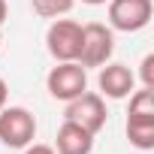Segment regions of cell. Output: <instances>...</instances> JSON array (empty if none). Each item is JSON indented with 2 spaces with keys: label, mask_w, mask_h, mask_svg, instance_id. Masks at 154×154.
Here are the masks:
<instances>
[{
  "label": "cell",
  "mask_w": 154,
  "mask_h": 154,
  "mask_svg": "<svg viewBox=\"0 0 154 154\" xmlns=\"http://www.w3.org/2000/svg\"><path fill=\"white\" fill-rule=\"evenodd\" d=\"M115 54V30L106 27L103 21H88L82 24V48L75 63H82L85 69H100L109 63Z\"/></svg>",
  "instance_id": "cell-1"
},
{
  "label": "cell",
  "mask_w": 154,
  "mask_h": 154,
  "mask_svg": "<svg viewBox=\"0 0 154 154\" xmlns=\"http://www.w3.org/2000/svg\"><path fill=\"white\" fill-rule=\"evenodd\" d=\"M45 88L54 100L69 103L88 91V69L75 60H54V66L45 75Z\"/></svg>",
  "instance_id": "cell-2"
},
{
  "label": "cell",
  "mask_w": 154,
  "mask_h": 154,
  "mask_svg": "<svg viewBox=\"0 0 154 154\" xmlns=\"http://www.w3.org/2000/svg\"><path fill=\"white\" fill-rule=\"evenodd\" d=\"M36 139V118L24 106L0 109V142L6 148H27Z\"/></svg>",
  "instance_id": "cell-3"
},
{
  "label": "cell",
  "mask_w": 154,
  "mask_h": 154,
  "mask_svg": "<svg viewBox=\"0 0 154 154\" xmlns=\"http://www.w3.org/2000/svg\"><path fill=\"white\" fill-rule=\"evenodd\" d=\"M106 118H109V112H106V97H100V94H94V91L79 94L75 100H69L66 109H63V121L79 124V127H85V130L94 133V136L106 127Z\"/></svg>",
  "instance_id": "cell-4"
},
{
  "label": "cell",
  "mask_w": 154,
  "mask_h": 154,
  "mask_svg": "<svg viewBox=\"0 0 154 154\" xmlns=\"http://www.w3.org/2000/svg\"><path fill=\"white\" fill-rule=\"evenodd\" d=\"M45 48L54 60H75L82 48V24L72 18H51L45 30Z\"/></svg>",
  "instance_id": "cell-5"
},
{
  "label": "cell",
  "mask_w": 154,
  "mask_h": 154,
  "mask_svg": "<svg viewBox=\"0 0 154 154\" xmlns=\"http://www.w3.org/2000/svg\"><path fill=\"white\" fill-rule=\"evenodd\" d=\"M151 0H109V27L121 33H136L151 24Z\"/></svg>",
  "instance_id": "cell-6"
},
{
  "label": "cell",
  "mask_w": 154,
  "mask_h": 154,
  "mask_svg": "<svg viewBox=\"0 0 154 154\" xmlns=\"http://www.w3.org/2000/svg\"><path fill=\"white\" fill-rule=\"evenodd\" d=\"M97 88H100V97H109V100H127L133 91H136V72L124 63H103L100 66V75H97Z\"/></svg>",
  "instance_id": "cell-7"
},
{
  "label": "cell",
  "mask_w": 154,
  "mask_h": 154,
  "mask_svg": "<svg viewBox=\"0 0 154 154\" xmlns=\"http://www.w3.org/2000/svg\"><path fill=\"white\" fill-rule=\"evenodd\" d=\"M51 148L57 154H91L94 151V133H88L85 127L72 124V121H63L57 127V136H54Z\"/></svg>",
  "instance_id": "cell-8"
},
{
  "label": "cell",
  "mask_w": 154,
  "mask_h": 154,
  "mask_svg": "<svg viewBox=\"0 0 154 154\" xmlns=\"http://www.w3.org/2000/svg\"><path fill=\"white\" fill-rule=\"evenodd\" d=\"M127 139L139 151L154 148V112H127Z\"/></svg>",
  "instance_id": "cell-9"
},
{
  "label": "cell",
  "mask_w": 154,
  "mask_h": 154,
  "mask_svg": "<svg viewBox=\"0 0 154 154\" xmlns=\"http://www.w3.org/2000/svg\"><path fill=\"white\" fill-rule=\"evenodd\" d=\"M75 0H30V6L39 18H63L72 9Z\"/></svg>",
  "instance_id": "cell-10"
},
{
  "label": "cell",
  "mask_w": 154,
  "mask_h": 154,
  "mask_svg": "<svg viewBox=\"0 0 154 154\" xmlns=\"http://www.w3.org/2000/svg\"><path fill=\"white\" fill-rule=\"evenodd\" d=\"M139 79H142V88H154V54H145L142 63H139Z\"/></svg>",
  "instance_id": "cell-11"
},
{
  "label": "cell",
  "mask_w": 154,
  "mask_h": 154,
  "mask_svg": "<svg viewBox=\"0 0 154 154\" xmlns=\"http://www.w3.org/2000/svg\"><path fill=\"white\" fill-rule=\"evenodd\" d=\"M21 154H57L51 145H42V142H30L27 148H21Z\"/></svg>",
  "instance_id": "cell-12"
},
{
  "label": "cell",
  "mask_w": 154,
  "mask_h": 154,
  "mask_svg": "<svg viewBox=\"0 0 154 154\" xmlns=\"http://www.w3.org/2000/svg\"><path fill=\"white\" fill-rule=\"evenodd\" d=\"M6 15H9L6 0H0V45H3V24H6Z\"/></svg>",
  "instance_id": "cell-13"
},
{
  "label": "cell",
  "mask_w": 154,
  "mask_h": 154,
  "mask_svg": "<svg viewBox=\"0 0 154 154\" xmlns=\"http://www.w3.org/2000/svg\"><path fill=\"white\" fill-rule=\"evenodd\" d=\"M6 97H9V85H6L3 79H0V109L6 106Z\"/></svg>",
  "instance_id": "cell-14"
},
{
  "label": "cell",
  "mask_w": 154,
  "mask_h": 154,
  "mask_svg": "<svg viewBox=\"0 0 154 154\" xmlns=\"http://www.w3.org/2000/svg\"><path fill=\"white\" fill-rule=\"evenodd\" d=\"M82 3H88V6H103V3H109V0H82Z\"/></svg>",
  "instance_id": "cell-15"
}]
</instances>
